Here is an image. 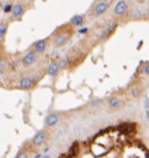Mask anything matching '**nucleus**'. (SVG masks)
<instances>
[{
  "instance_id": "f257e3e1",
  "label": "nucleus",
  "mask_w": 149,
  "mask_h": 158,
  "mask_svg": "<svg viewBox=\"0 0 149 158\" xmlns=\"http://www.w3.org/2000/svg\"><path fill=\"white\" fill-rule=\"evenodd\" d=\"M74 35V28L71 27L69 23H66V25L61 26L60 28L55 30L54 34L51 35V37L49 40L51 41V44L54 48H62L69 43Z\"/></svg>"
},
{
  "instance_id": "f03ea898",
  "label": "nucleus",
  "mask_w": 149,
  "mask_h": 158,
  "mask_svg": "<svg viewBox=\"0 0 149 158\" xmlns=\"http://www.w3.org/2000/svg\"><path fill=\"white\" fill-rule=\"evenodd\" d=\"M118 26H119V22H118V21H111L109 25L106 26L104 29H103L101 34H100V36H99L100 43L106 42V41H107L112 35L114 34L117 28H118Z\"/></svg>"
},
{
  "instance_id": "7ed1b4c3",
  "label": "nucleus",
  "mask_w": 149,
  "mask_h": 158,
  "mask_svg": "<svg viewBox=\"0 0 149 158\" xmlns=\"http://www.w3.org/2000/svg\"><path fill=\"white\" fill-rule=\"evenodd\" d=\"M129 14V4L128 1H118L114 6V16L119 18V19H125L127 18Z\"/></svg>"
},
{
  "instance_id": "20e7f679",
  "label": "nucleus",
  "mask_w": 149,
  "mask_h": 158,
  "mask_svg": "<svg viewBox=\"0 0 149 158\" xmlns=\"http://www.w3.org/2000/svg\"><path fill=\"white\" fill-rule=\"evenodd\" d=\"M49 138H50V133L48 130L43 129V130H40L39 133L35 134V136L32 139V143L36 148H41V147H43L49 141Z\"/></svg>"
},
{
  "instance_id": "39448f33",
  "label": "nucleus",
  "mask_w": 149,
  "mask_h": 158,
  "mask_svg": "<svg viewBox=\"0 0 149 158\" xmlns=\"http://www.w3.org/2000/svg\"><path fill=\"white\" fill-rule=\"evenodd\" d=\"M109 7H111V1H97L93 6V10L91 14L96 18L101 16L109 10Z\"/></svg>"
},
{
  "instance_id": "423d86ee",
  "label": "nucleus",
  "mask_w": 149,
  "mask_h": 158,
  "mask_svg": "<svg viewBox=\"0 0 149 158\" xmlns=\"http://www.w3.org/2000/svg\"><path fill=\"white\" fill-rule=\"evenodd\" d=\"M37 81H39V78H36V77L25 76L19 80V87L21 89H32L35 87Z\"/></svg>"
},
{
  "instance_id": "0eeeda50",
  "label": "nucleus",
  "mask_w": 149,
  "mask_h": 158,
  "mask_svg": "<svg viewBox=\"0 0 149 158\" xmlns=\"http://www.w3.org/2000/svg\"><path fill=\"white\" fill-rule=\"evenodd\" d=\"M37 60H39V55L32 50V51H28L26 55H23V57L21 58V63H22L23 66L28 68V66L34 65Z\"/></svg>"
},
{
  "instance_id": "6e6552de",
  "label": "nucleus",
  "mask_w": 149,
  "mask_h": 158,
  "mask_svg": "<svg viewBox=\"0 0 149 158\" xmlns=\"http://www.w3.org/2000/svg\"><path fill=\"white\" fill-rule=\"evenodd\" d=\"M48 47H49V39H42L36 41L33 45V51L36 52L37 55L40 54H45V51L48 50Z\"/></svg>"
},
{
  "instance_id": "1a4fd4ad",
  "label": "nucleus",
  "mask_w": 149,
  "mask_h": 158,
  "mask_svg": "<svg viewBox=\"0 0 149 158\" xmlns=\"http://www.w3.org/2000/svg\"><path fill=\"white\" fill-rule=\"evenodd\" d=\"M125 104H126V101H125L124 98L118 97V95H114V97L109 98V102H107V106H109V109L117 110V109H120L121 107H124Z\"/></svg>"
},
{
  "instance_id": "9d476101",
  "label": "nucleus",
  "mask_w": 149,
  "mask_h": 158,
  "mask_svg": "<svg viewBox=\"0 0 149 158\" xmlns=\"http://www.w3.org/2000/svg\"><path fill=\"white\" fill-rule=\"evenodd\" d=\"M143 94H144V87L140 84V83L139 84L132 85V86L129 87L128 95L132 99H139V98H141Z\"/></svg>"
},
{
  "instance_id": "9b49d317",
  "label": "nucleus",
  "mask_w": 149,
  "mask_h": 158,
  "mask_svg": "<svg viewBox=\"0 0 149 158\" xmlns=\"http://www.w3.org/2000/svg\"><path fill=\"white\" fill-rule=\"evenodd\" d=\"M86 22V15L85 14H76L74 15L69 21V25L74 28H79L85 25Z\"/></svg>"
},
{
  "instance_id": "f8f14e48",
  "label": "nucleus",
  "mask_w": 149,
  "mask_h": 158,
  "mask_svg": "<svg viewBox=\"0 0 149 158\" xmlns=\"http://www.w3.org/2000/svg\"><path fill=\"white\" fill-rule=\"evenodd\" d=\"M26 13V7L22 4H15L12 7V10H11V14H12V18L14 20H20L23 14Z\"/></svg>"
},
{
  "instance_id": "ddd939ff",
  "label": "nucleus",
  "mask_w": 149,
  "mask_h": 158,
  "mask_svg": "<svg viewBox=\"0 0 149 158\" xmlns=\"http://www.w3.org/2000/svg\"><path fill=\"white\" fill-rule=\"evenodd\" d=\"M58 122H60V114H57V113L48 114L45 118V124L47 128H53V127H55Z\"/></svg>"
},
{
  "instance_id": "4468645a",
  "label": "nucleus",
  "mask_w": 149,
  "mask_h": 158,
  "mask_svg": "<svg viewBox=\"0 0 149 158\" xmlns=\"http://www.w3.org/2000/svg\"><path fill=\"white\" fill-rule=\"evenodd\" d=\"M60 71L61 70L56 62H51L47 66V73L49 74V76H51V77H57L58 73H60Z\"/></svg>"
},
{
  "instance_id": "2eb2a0df",
  "label": "nucleus",
  "mask_w": 149,
  "mask_h": 158,
  "mask_svg": "<svg viewBox=\"0 0 149 158\" xmlns=\"http://www.w3.org/2000/svg\"><path fill=\"white\" fill-rule=\"evenodd\" d=\"M129 19L135 20V21H139V20H144L143 18V12H141L139 10H129Z\"/></svg>"
},
{
  "instance_id": "dca6fc26",
  "label": "nucleus",
  "mask_w": 149,
  "mask_h": 158,
  "mask_svg": "<svg viewBox=\"0 0 149 158\" xmlns=\"http://www.w3.org/2000/svg\"><path fill=\"white\" fill-rule=\"evenodd\" d=\"M56 63H57V65H58L60 70L68 69V68H69V60H68L66 58H60Z\"/></svg>"
},
{
  "instance_id": "f3484780",
  "label": "nucleus",
  "mask_w": 149,
  "mask_h": 158,
  "mask_svg": "<svg viewBox=\"0 0 149 158\" xmlns=\"http://www.w3.org/2000/svg\"><path fill=\"white\" fill-rule=\"evenodd\" d=\"M7 29H8V25L6 22H0V40L6 36Z\"/></svg>"
},
{
  "instance_id": "a211bd4d",
  "label": "nucleus",
  "mask_w": 149,
  "mask_h": 158,
  "mask_svg": "<svg viewBox=\"0 0 149 158\" xmlns=\"http://www.w3.org/2000/svg\"><path fill=\"white\" fill-rule=\"evenodd\" d=\"M29 152L28 151H21V152H19L18 155H16V157L15 158H29Z\"/></svg>"
},
{
  "instance_id": "6ab92c4d",
  "label": "nucleus",
  "mask_w": 149,
  "mask_h": 158,
  "mask_svg": "<svg viewBox=\"0 0 149 158\" xmlns=\"http://www.w3.org/2000/svg\"><path fill=\"white\" fill-rule=\"evenodd\" d=\"M12 7H13V5H11V4H6V5L4 6V8H2V12H4L5 14H7V13H11Z\"/></svg>"
},
{
  "instance_id": "aec40b11",
  "label": "nucleus",
  "mask_w": 149,
  "mask_h": 158,
  "mask_svg": "<svg viewBox=\"0 0 149 158\" xmlns=\"http://www.w3.org/2000/svg\"><path fill=\"white\" fill-rule=\"evenodd\" d=\"M142 73L149 76V63H146V64H144V66L142 68Z\"/></svg>"
},
{
  "instance_id": "412c9836",
  "label": "nucleus",
  "mask_w": 149,
  "mask_h": 158,
  "mask_svg": "<svg viewBox=\"0 0 149 158\" xmlns=\"http://www.w3.org/2000/svg\"><path fill=\"white\" fill-rule=\"evenodd\" d=\"M143 18L144 20H149V7L143 12Z\"/></svg>"
},
{
  "instance_id": "4be33fe9",
  "label": "nucleus",
  "mask_w": 149,
  "mask_h": 158,
  "mask_svg": "<svg viewBox=\"0 0 149 158\" xmlns=\"http://www.w3.org/2000/svg\"><path fill=\"white\" fill-rule=\"evenodd\" d=\"M41 158H51V157H50L49 155H47V153H45V155H43V156H42Z\"/></svg>"
}]
</instances>
